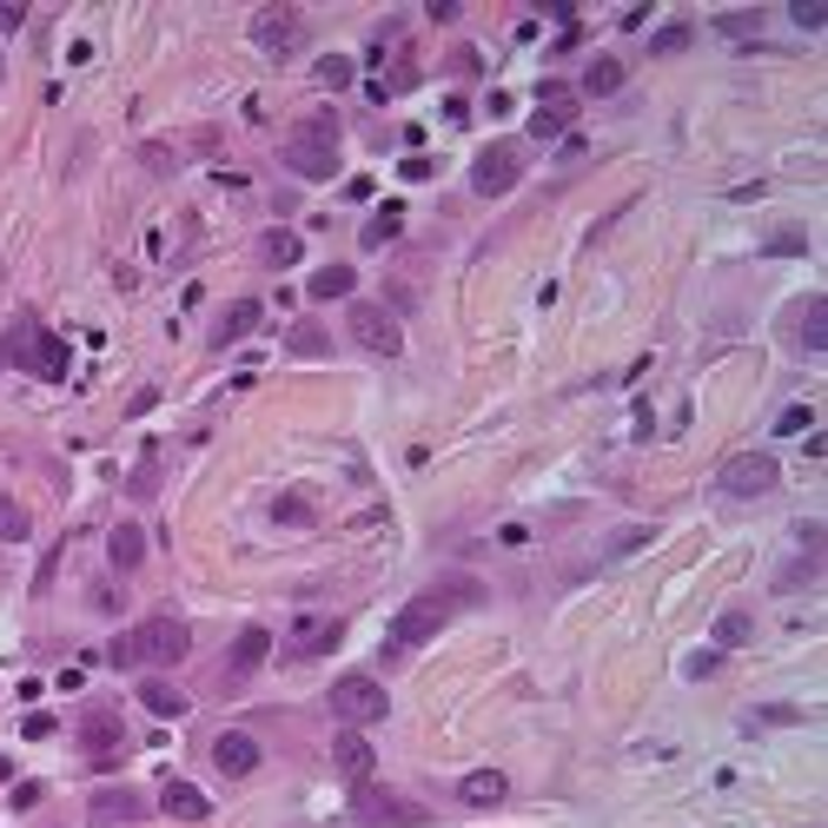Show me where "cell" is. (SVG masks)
Here are the masks:
<instances>
[{"instance_id": "1", "label": "cell", "mask_w": 828, "mask_h": 828, "mask_svg": "<svg viewBox=\"0 0 828 828\" xmlns=\"http://www.w3.org/2000/svg\"><path fill=\"white\" fill-rule=\"evenodd\" d=\"M471 604H484V584L478 577H438V584H425L398 617H391V630H385V657L398 663V657H411L418 643H431L458 610H471Z\"/></svg>"}, {"instance_id": "31", "label": "cell", "mask_w": 828, "mask_h": 828, "mask_svg": "<svg viewBox=\"0 0 828 828\" xmlns=\"http://www.w3.org/2000/svg\"><path fill=\"white\" fill-rule=\"evenodd\" d=\"M33 537V517H27V504H13L7 491H0V544H27Z\"/></svg>"}, {"instance_id": "43", "label": "cell", "mask_w": 828, "mask_h": 828, "mask_svg": "<svg viewBox=\"0 0 828 828\" xmlns=\"http://www.w3.org/2000/svg\"><path fill=\"white\" fill-rule=\"evenodd\" d=\"M40 796H46V789H40V783H20V789H13V809H33V803H40Z\"/></svg>"}, {"instance_id": "22", "label": "cell", "mask_w": 828, "mask_h": 828, "mask_svg": "<svg viewBox=\"0 0 828 828\" xmlns=\"http://www.w3.org/2000/svg\"><path fill=\"white\" fill-rule=\"evenodd\" d=\"M511 796V776L504 769H471L464 783H458V803H471V809H497Z\"/></svg>"}, {"instance_id": "18", "label": "cell", "mask_w": 828, "mask_h": 828, "mask_svg": "<svg viewBox=\"0 0 828 828\" xmlns=\"http://www.w3.org/2000/svg\"><path fill=\"white\" fill-rule=\"evenodd\" d=\"M259 318H265V305H259V298H232V305L219 312V325H212V338H206V345H212V352H226V345L252 338V332H259Z\"/></svg>"}, {"instance_id": "13", "label": "cell", "mask_w": 828, "mask_h": 828, "mask_svg": "<svg viewBox=\"0 0 828 828\" xmlns=\"http://www.w3.org/2000/svg\"><path fill=\"white\" fill-rule=\"evenodd\" d=\"M577 119V93L564 80H544L537 86V113H531V139H564Z\"/></svg>"}, {"instance_id": "38", "label": "cell", "mask_w": 828, "mask_h": 828, "mask_svg": "<svg viewBox=\"0 0 828 828\" xmlns=\"http://www.w3.org/2000/svg\"><path fill=\"white\" fill-rule=\"evenodd\" d=\"M478 66H484V60H478V46H451V73H458V80H471Z\"/></svg>"}, {"instance_id": "20", "label": "cell", "mask_w": 828, "mask_h": 828, "mask_svg": "<svg viewBox=\"0 0 828 828\" xmlns=\"http://www.w3.org/2000/svg\"><path fill=\"white\" fill-rule=\"evenodd\" d=\"M338 637H345L338 617H298L285 650H292V657H325V650H338Z\"/></svg>"}, {"instance_id": "26", "label": "cell", "mask_w": 828, "mask_h": 828, "mask_svg": "<svg viewBox=\"0 0 828 828\" xmlns=\"http://www.w3.org/2000/svg\"><path fill=\"white\" fill-rule=\"evenodd\" d=\"M352 285H358V272H352V265H318V272L305 279V298L332 305V298H352Z\"/></svg>"}, {"instance_id": "27", "label": "cell", "mask_w": 828, "mask_h": 828, "mask_svg": "<svg viewBox=\"0 0 828 828\" xmlns=\"http://www.w3.org/2000/svg\"><path fill=\"white\" fill-rule=\"evenodd\" d=\"M272 524H285V531H312V524H318V504H312L305 491H279V497H272Z\"/></svg>"}, {"instance_id": "36", "label": "cell", "mask_w": 828, "mask_h": 828, "mask_svg": "<svg viewBox=\"0 0 828 828\" xmlns=\"http://www.w3.org/2000/svg\"><path fill=\"white\" fill-rule=\"evenodd\" d=\"M816 570H822V557H816V551H803V564H789V570H783V590H803V584H816Z\"/></svg>"}, {"instance_id": "4", "label": "cell", "mask_w": 828, "mask_h": 828, "mask_svg": "<svg viewBox=\"0 0 828 828\" xmlns=\"http://www.w3.org/2000/svg\"><path fill=\"white\" fill-rule=\"evenodd\" d=\"M0 365H20V371H33V378H66V338L46 332L40 318H20L13 338L0 345Z\"/></svg>"}, {"instance_id": "42", "label": "cell", "mask_w": 828, "mask_h": 828, "mask_svg": "<svg viewBox=\"0 0 828 828\" xmlns=\"http://www.w3.org/2000/svg\"><path fill=\"white\" fill-rule=\"evenodd\" d=\"M769 252H809V239H803V232H776Z\"/></svg>"}, {"instance_id": "8", "label": "cell", "mask_w": 828, "mask_h": 828, "mask_svg": "<svg viewBox=\"0 0 828 828\" xmlns=\"http://www.w3.org/2000/svg\"><path fill=\"white\" fill-rule=\"evenodd\" d=\"M345 332H352V345H365V352H378V358H398V352H405V325L385 312V298H352V305H345Z\"/></svg>"}, {"instance_id": "2", "label": "cell", "mask_w": 828, "mask_h": 828, "mask_svg": "<svg viewBox=\"0 0 828 828\" xmlns=\"http://www.w3.org/2000/svg\"><path fill=\"white\" fill-rule=\"evenodd\" d=\"M338 146H345V119H338L332 106H312V113H298V119L285 126L279 159H285V172H292V179L318 186V179H332V172H338Z\"/></svg>"}, {"instance_id": "45", "label": "cell", "mask_w": 828, "mask_h": 828, "mask_svg": "<svg viewBox=\"0 0 828 828\" xmlns=\"http://www.w3.org/2000/svg\"><path fill=\"white\" fill-rule=\"evenodd\" d=\"M0 783H7V756H0Z\"/></svg>"}, {"instance_id": "11", "label": "cell", "mask_w": 828, "mask_h": 828, "mask_svg": "<svg viewBox=\"0 0 828 828\" xmlns=\"http://www.w3.org/2000/svg\"><path fill=\"white\" fill-rule=\"evenodd\" d=\"M80 750H86L93 769H113L119 750H126V723H119V710H106V703L80 710Z\"/></svg>"}, {"instance_id": "25", "label": "cell", "mask_w": 828, "mask_h": 828, "mask_svg": "<svg viewBox=\"0 0 828 828\" xmlns=\"http://www.w3.org/2000/svg\"><path fill=\"white\" fill-rule=\"evenodd\" d=\"M139 703H146L159 723H179V716L192 710V703H186V690H172L166 677H146V683H139Z\"/></svg>"}, {"instance_id": "32", "label": "cell", "mask_w": 828, "mask_h": 828, "mask_svg": "<svg viewBox=\"0 0 828 828\" xmlns=\"http://www.w3.org/2000/svg\"><path fill=\"white\" fill-rule=\"evenodd\" d=\"M126 497H139V504H146V497H159V451H146V458L133 464V478H126Z\"/></svg>"}, {"instance_id": "40", "label": "cell", "mask_w": 828, "mask_h": 828, "mask_svg": "<svg viewBox=\"0 0 828 828\" xmlns=\"http://www.w3.org/2000/svg\"><path fill=\"white\" fill-rule=\"evenodd\" d=\"M796 544H803V551H816V557H822V524H816V517H809V524H796Z\"/></svg>"}, {"instance_id": "16", "label": "cell", "mask_w": 828, "mask_h": 828, "mask_svg": "<svg viewBox=\"0 0 828 828\" xmlns=\"http://www.w3.org/2000/svg\"><path fill=\"white\" fill-rule=\"evenodd\" d=\"M332 769L358 789V783H371V769H378V750L365 743V730H338L332 736Z\"/></svg>"}, {"instance_id": "30", "label": "cell", "mask_w": 828, "mask_h": 828, "mask_svg": "<svg viewBox=\"0 0 828 828\" xmlns=\"http://www.w3.org/2000/svg\"><path fill=\"white\" fill-rule=\"evenodd\" d=\"M750 637H756V617H750V610H723V617H716V650H743Z\"/></svg>"}, {"instance_id": "29", "label": "cell", "mask_w": 828, "mask_h": 828, "mask_svg": "<svg viewBox=\"0 0 828 828\" xmlns=\"http://www.w3.org/2000/svg\"><path fill=\"white\" fill-rule=\"evenodd\" d=\"M298 252H305V245H298V232H285V226H272V232L259 239V259H265V265H298Z\"/></svg>"}, {"instance_id": "28", "label": "cell", "mask_w": 828, "mask_h": 828, "mask_svg": "<svg viewBox=\"0 0 828 828\" xmlns=\"http://www.w3.org/2000/svg\"><path fill=\"white\" fill-rule=\"evenodd\" d=\"M285 352H292V358H332V332L312 325V318H298V325L285 332Z\"/></svg>"}, {"instance_id": "9", "label": "cell", "mask_w": 828, "mask_h": 828, "mask_svg": "<svg viewBox=\"0 0 828 828\" xmlns=\"http://www.w3.org/2000/svg\"><path fill=\"white\" fill-rule=\"evenodd\" d=\"M517 179H524V146H517V139H491V146L471 159V192H478V199H504Z\"/></svg>"}, {"instance_id": "21", "label": "cell", "mask_w": 828, "mask_h": 828, "mask_svg": "<svg viewBox=\"0 0 828 828\" xmlns=\"http://www.w3.org/2000/svg\"><path fill=\"white\" fill-rule=\"evenodd\" d=\"M106 564H113L119 577H133V570L146 564V531H139V524H113V531H106Z\"/></svg>"}, {"instance_id": "33", "label": "cell", "mask_w": 828, "mask_h": 828, "mask_svg": "<svg viewBox=\"0 0 828 828\" xmlns=\"http://www.w3.org/2000/svg\"><path fill=\"white\" fill-rule=\"evenodd\" d=\"M690 40H696V27H690V20H670V27H657V33H650V53L663 60V53H683Z\"/></svg>"}, {"instance_id": "39", "label": "cell", "mask_w": 828, "mask_h": 828, "mask_svg": "<svg viewBox=\"0 0 828 828\" xmlns=\"http://www.w3.org/2000/svg\"><path fill=\"white\" fill-rule=\"evenodd\" d=\"M809 425H816V411H809V405H789V411H783V425H776V431H783V438H789V431H809Z\"/></svg>"}, {"instance_id": "24", "label": "cell", "mask_w": 828, "mask_h": 828, "mask_svg": "<svg viewBox=\"0 0 828 828\" xmlns=\"http://www.w3.org/2000/svg\"><path fill=\"white\" fill-rule=\"evenodd\" d=\"M398 232H405V206L391 199V206H378V212H371V219L358 226V245H365V252H385V245H391Z\"/></svg>"}, {"instance_id": "19", "label": "cell", "mask_w": 828, "mask_h": 828, "mask_svg": "<svg viewBox=\"0 0 828 828\" xmlns=\"http://www.w3.org/2000/svg\"><path fill=\"white\" fill-rule=\"evenodd\" d=\"M623 80H630V66L617 60V53H597L590 66H584V80L570 86L577 99H610V93H623Z\"/></svg>"}, {"instance_id": "6", "label": "cell", "mask_w": 828, "mask_h": 828, "mask_svg": "<svg viewBox=\"0 0 828 828\" xmlns=\"http://www.w3.org/2000/svg\"><path fill=\"white\" fill-rule=\"evenodd\" d=\"M265 657H272V630H259V623H245L239 637H232V650H226V663L212 670V690L219 696H245V683L265 670Z\"/></svg>"}, {"instance_id": "44", "label": "cell", "mask_w": 828, "mask_h": 828, "mask_svg": "<svg viewBox=\"0 0 828 828\" xmlns=\"http://www.w3.org/2000/svg\"><path fill=\"white\" fill-rule=\"evenodd\" d=\"M20 20H27V7H20V0H13V7H7V0H0V33H13V27H20Z\"/></svg>"}, {"instance_id": "23", "label": "cell", "mask_w": 828, "mask_h": 828, "mask_svg": "<svg viewBox=\"0 0 828 828\" xmlns=\"http://www.w3.org/2000/svg\"><path fill=\"white\" fill-rule=\"evenodd\" d=\"M159 816H172V822H206V816H212V803H206L192 783H179V776H172V783L159 789Z\"/></svg>"}, {"instance_id": "15", "label": "cell", "mask_w": 828, "mask_h": 828, "mask_svg": "<svg viewBox=\"0 0 828 828\" xmlns=\"http://www.w3.org/2000/svg\"><path fill=\"white\" fill-rule=\"evenodd\" d=\"M789 345L809 352V358H822V352H828V298H822V292H809V298L789 305Z\"/></svg>"}, {"instance_id": "5", "label": "cell", "mask_w": 828, "mask_h": 828, "mask_svg": "<svg viewBox=\"0 0 828 828\" xmlns=\"http://www.w3.org/2000/svg\"><path fill=\"white\" fill-rule=\"evenodd\" d=\"M325 703H332V716H338L345 730H371V723H385V710H391V696H385V683H378L371 670H345Z\"/></svg>"}, {"instance_id": "46", "label": "cell", "mask_w": 828, "mask_h": 828, "mask_svg": "<svg viewBox=\"0 0 828 828\" xmlns=\"http://www.w3.org/2000/svg\"><path fill=\"white\" fill-rule=\"evenodd\" d=\"M0 73H7V60H0Z\"/></svg>"}, {"instance_id": "12", "label": "cell", "mask_w": 828, "mask_h": 828, "mask_svg": "<svg viewBox=\"0 0 828 828\" xmlns=\"http://www.w3.org/2000/svg\"><path fill=\"white\" fill-rule=\"evenodd\" d=\"M252 40H259L272 60H292V53L305 46V13L285 7V0H279V7H259V13H252Z\"/></svg>"}, {"instance_id": "14", "label": "cell", "mask_w": 828, "mask_h": 828, "mask_svg": "<svg viewBox=\"0 0 828 828\" xmlns=\"http://www.w3.org/2000/svg\"><path fill=\"white\" fill-rule=\"evenodd\" d=\"M259 763H265L259 736H245V730H219V736H212V769H219L226 783H245V776H259Z\"/></svg>"}, {"instance_id": "35", "label": "cell", "mask_w": 828, "mask_h": 828, "mask_svg": "<svg viewBox=\"0 0 828 828\" xmlns=\"http://www.w3.org/2000/svg\"><path fill=\"white\" fill-rule=\"evenodd\" d=\"M352 73H358V66H352L345 53H325V60H318V86H352Z\"/></svg>"}, {"instance_id": "17", "label": "cell", "mask_w": 828, "mask_h": 828, "mask_svg": "<svg viewBox=\"0 0 828 828\" xmlns=\"http://www.w3.org/2000/svg\"><path fill=\"white\" fill-rule=\"evenodd\" d=\"M139 816H146V796L126 789V783H119V789H99V796L86 803V822L93 828H133Z\"/></svg>"}, {"instance_id": "10", "label": "cell", "mask_w": 828, "mask_h": 828, "mask_svg": "<svg viewBox=\"0 0 828 828\" xmlns=\"http://www.w3.org/2000/svg\"><path fill=\"white\" fill-rule=\"evenodd\" d=\"M783 484V464L769 458V451H736L723 471H716V491L723 497H769Z\"/></svg>"}, {"instance_id": "7", "label": "cell", "mask_w": 828, "mask_h": 828, "mask_svg": "<svg viewBox=\"0 0 828 828\" xmlns=\"http://www.w3.org/2000/svg\"><path fill=\"white\" fill-rule=\"evenodd\" d=\"M352 822H358V828H425V822H431V809L411 803V796H398V789H371V783H358V796H352Z\"/></svg>"}, {"instance_id": "41", "label": "cell", "mask_w": 828, "mask_h": 828, "mask_svg": "<svg viewBox=\"0 0 828 828\" xmlns=\"http://www.w3.org/2000/svg\"><path fill=\"white\" fill-rule=\"evenodd\" d=\"M643 537H650V531H617V537H610V557H630Z\"/></svg>"}, {"instance_id": "34", "label": "cell", "mask_w": 828, "mask_h": 828, "mask_svg": "<svg viewBox=\"0 0 828 828\" xmlns=\"http://www.w3.org/2000/svg\"><path fill=\"white\" fill-rule=\"evenodd\" d=\"M716 33H730V40H750V33H763V7H756V13H716Z\"/></svg>"}, {"instance_id": "3", "label": "cell", "mask_w": 828, "mask_h": 828, "mask_svg": "<svg viewBox=\"0 0 828 828\" xmlns=\"http://www.w3.org/2000/svg\"><path fill=\"white\" fill-rule=\"evenodd\" d=\"M186 657H192V630H186V617H172V610L146 617L139 630H126V637L106 650L113 670H172V663H186Z\"/></svg>"}, {"instance_id": "37", "label": "cell", "mask_w": 828, "mask_h": 828, "mask_svg": "<svg viewBox=\"0 0 828 828\" xmlns=\"http://www.w3.org/2000/svg\"><path fill=\"white\" fill-rule=\"evenodd\" d=\"M139 159H146L153 172H172V166H179V153H172V146H159V139H153V146H139Z\"/></svg>"}]
</instances>
